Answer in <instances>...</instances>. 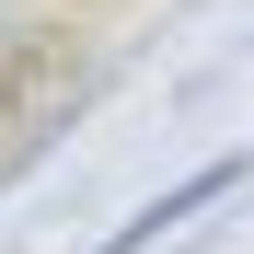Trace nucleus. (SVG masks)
<instances>
[{
    "label": "nucleus",
    "instance_id": "1",
    "mask_svg": "<svg viewBox=\"0 0 254 254\" xmlns=\"http://www.w3.org/2000/svg\"><path fill=\"white\" fill-rule=\"evenodd\" d=\"M231 185H243V162H208V174H185L174 196H150L139 220H127V231L104 243V254H139V243H162V231H174V220H196V208H208V196H231Z\"/></svg>",
    "mask_w": 254,
    "mask_h": 254
}]
</instances>
